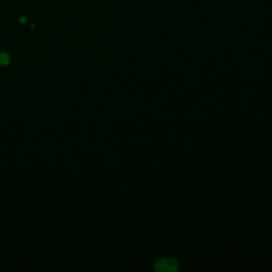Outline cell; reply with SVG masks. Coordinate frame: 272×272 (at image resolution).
<instances>
[{
	"mask_svg": "<svg viewBox=\"0 0 272 272\" xmlns=\"http://www.w3.org/2000/svg\"><path fill=\"white\" fill-rule=\"evenodd\" d=\"M9 61H11V56L7 52H0V65L5 67L9 64Z\"/></svg>",
	"mask_w": 272,
	"mask_h": 272,
	"instance_id": "obj_2",
	"label": "cell"
},
{
	"mask_svg": "<svg viewBox=\"0 0 272 272\" xmlns=\"http://www.w3.org/2000/svg\"><path fill=\"white\" fill-rule=\"evenodd\" d=\"M154 268L159 272H174L180 268V264H178L176 259L161 258L156 262Z\"/></svg>",
	"mask_w": 272,
	"mask_h": 272,
	"instance_id": "obj_1",
	"label": "cell"
}]
</instances>
